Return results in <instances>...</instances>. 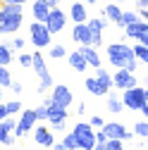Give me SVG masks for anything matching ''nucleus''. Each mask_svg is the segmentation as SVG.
Segmentation results:
<instances>
[{
	"label": "nucleus",
	"instance_id": "f257e3e1",
	"mask_svg": "<svg viewBox=\"0 0 148 150\" xmlns=\"http://www.w3.org/2000/svg\"><path fill=\"white\" fill-rule=\"evenodd\" d=\"M107 60L117 69H127V71H134L139 67V60L134 57L132 45H124V43H110L107 45Z\"/></svg>",
	"mask_w": 148,
	"mask_h": 150
},
{
	"label": "nucleus",
	"instance_id": "f03ea898",
	"mask_svg": "<svg viewBox=\"0 0 148 150\" xmlns=\"http://www.w3.org/2000/svg\"><path fill=\"white\" fill-rule=\"evenodd\" d=\"M120 103H122L124 107H129V110H141L143 117L148 115V93H146L143 86H132V88H127Z\"/></svg>",
	"mask_w": 148,
	"mask_h": 150
},
{
	"label": "nucleus",
	"instance_id": "7ed1b4c3",
	"mask_svg": "<svg viewBox=\"0 0 148 150\" xmlns=\"http://www.w3.org/2000/svg\"><path fill=\"white\" fill-rule=\"evenodd\" d=\"M72 134H74V138H77L79 150H93V145H96V129H91L88 122H79L72 129Z\"/></svg>",
	"mask_w": 148,
	"mask_h": 150
},
{
	"label": "nucleus",
	"instance_id": "20e7f679",
	"mask_svg": "<svg viewBox=\"0 0 148 150\" xmlns=\"http://www.w3.org/2000/svg\"><path fill=\"white\" fill-rule=\"evenodd\" d=\"M29 33H31V43H33L36 48H48V45H53V43H50V41H53V33L46 29V24L33 22V24L29 26Z\"/></svg>",
	"mask_w": 148,
	"mask_h": 150
},
{
	"label": "nucleus",
	"instance_id": "39448f33",
	"mask_svg": "<svg viewBox=\"0 0 148 150\" xmlns=\"http://www.w3.org/2000/svg\"><path fill=\"white\" fill-rule=\"evenodd\" d=\"M43 24H46V29L50 33H60L65 29V24H67V14L60 7H50V12H48V17H46Z\"/></svg>",
	"mask_w": 148,
	"mask_h": 150
},
{
	"label": "nucleus",
	"instance_id": "423d86ee",
	"mask_svg": "<svg viewBox=\"0 0 148 150\" xmlns=\"http://www.w3.org/2000/svg\"><path fill=\"white\" fill-rule=\"evenodd\" d=\"M107 24L105 14H100L98 19H86V26L91 31V48H100L103 45V26Z\"/></svg>",
	"mask_w": 148,
	"mask_h": 150
},
{
	"label": "nucleus",
	"instance_id": "0eeeda50",
	"mask_svg": "<svg viewBox=\"0 0 148 150\" xmlns=\"http://www.w3.org/2000/svg\"><path fill=\"white\" fill-rule=\"evenodd\" d=\"M53 105H58V107H69L74 103V96H72V91L65 86V83H53V96H50Z\"/></svg>",
	"mask_w": 148,
	"mask_h": 150
},
{
	"label": "nucleus",
	"instance_id": "6e6552de",
	"mask_svg": "<svg viewBox=\"0 0 148 150\" xmlns=\"http://www.w3.org/2000/svg\"><path fill=\"white\" fill-rule=\"evenodd\" d=\"M33 126H36V115H33V110H24V112H22V117L17 119L12 134H14L17 138H19V136H26L29 131H33Z\"/></svg>",
	"mask_w": 148,
	"mask_h": 150
},
{
	"label": "nucleus",
	"instance_id": "1a4fd4ad",
	"mask_svg": "<svg viewBox=\"0 0 148 150\" xmlns=\"http://www.w3.org/2000/svg\"><path fill=\"white\" fill-rule=\"evenodd\" d=\"M100 131H103L105 138H112V141H129V138H132V134H129L120 122H105L100 126Z\"/></svg>",
	"mask_w": 148,
	"mask_h": 150
},
{
	"label": "nucleus",
	"instance_id": "9d476101",
	"mask_svg": "<svg viewBox=\"0 0 148 150\" xmlns=\"http://www.w3.org/2000/svg\"><path fill=\"white\" fill-rule=\"evenodd\" d=\"M67 110L65 107H58V105H53L50 103V107H48V119L46 122H50V126L53 129H58V131H62L65 126H67Z\"/></svg>",
	"mask_w": 148,
	"mask_h": 150
},
{
	"label": "nucleus",
	"instance_id": "9b49d317",
	"mask_svg": "<svg viewBox=\"0 0 148 150\" xmlns=\"http://www.w3.org/2000/svg\"><path fill=\"white\" fill-rule=\"evenodd\" d=\"M136 76H134V71H127V69H117V74L112 76V88H120V91H127V88H132L136 86Z\"/></svg>",
	"mask_w": 148,
	"mask_h": 150
},
{
	"label": "nucleus",
	"instance_id": "f8f14e48",
	"mask_svg": "<svg viewBox=\"0 0 148 150\" xmlns=\"http://www.w3.org/2000/svg\"><path fill=\"white\" fill-rule=\"evenodd\" d=\"M124 31H127V36L129 38H136L139 43H143V45H148V24L146 22H134V24H129V26H124Z\"/></svg>",
	"mask_w": 148,
	"mask_h": 150
},
{
	"label": "nucleus",
	"instance_id": "ddd939ff",
	"mask_svg": "<svg viewBox=\"0 0 148 150\" xmlns=\"http://www.w3.org/2000/svg\"><path fill=\"white\" fill-rule=\"evenodd\" d=\"M33 143H38L41 148H53V145H55L53 129H46V126H33Z\"/></svg>",
	"mask_w": 148,
	"mask_h": 150
},
{
	"label": "nucleus",
	"instance_id": "4468645a",
	"mask_svg": "<svg viewBox=\"0 0 148 150\" xmlns=\"http://www.w3.org/2000/svg\"><path fill=\"white\" fill-rule=\"evenodd\" d=\"M19 26H22V12L19 14H7L0 22V33H14Z\"/></svg>",
	"mask_w": 148,
	"mask_h": 150
},
{
	"label": "nucleus",
	"instance_id": "2eb2a0df",
	"mask_svg": "<svg viewBox=\"0 0 148 150\" xmlns=\"http://www.w3.org/2000/svg\"><path fill=\"white\" fill-rule=\"evenodd\" d=\"M72 38L77 41L79 45H91V31H88L86 22L84 24H77V26L72 29Z\"/></svg>",
	"mask_w": 148,
	"mask_h": 150
},
{
	"label": "nucleus",
	"instance_id": "dca6fc26",
	"mask_svg": "<svg viewBox=\"0 0 148 150\" xmlns=\"http://www.w3.org/2000/svg\"><path fill=\"white\" fill-rule=\"evenodd\" d=\"M79 52L84 55V60H86L88 67H93V69L100 67V57H98V50H96V48H91V45H81Z\"/></svg>",
	"mask_w": 148,
	"mask_h": 150
},
{
	"label": "nucleus",
	"instance_id": "f3484780",
	"mask_svg": "<svg viewBox=\"0 0 148 150\" xmlns=\"http://www.w3.org/2000/svg\"><path fill=\"white\" fill-rule=\"evenodd\" d=\"M96 81H98V83H100V88L105 91V96H107L110 91H112V76H110V74H107L103 67H98V69H96Z\"/></svg>",
	"mask_w": 148,
	"mask_h": 150
},
{
	"label": "nucleus",
	"instance_id": "a211bd4d",
	"mask_svg": "<svg viewBox=\"0 0 148 150\" xmlns=\"http://www.w3.org/2000/svg\"><path fill=\"white\" fill-rule=\"evenodd\" d=\"M69 64H72L74 71H86V69H88V64H86V60H84V55H81L79 50L69 52Z\"/></svg>",
	"mask_w": 148,
	"mask_h": 150
},
{
	"label": "nucleus",
	"instance_id": "6ab92c4d",
	"mask_svg": "<svg viewBox=\"0 0 148 150\" xmlns=\"http://www.w3.org/2000/svg\"><path fill=\"white\" fill-rule=\"evenodd\" d=\"M31 69H36V74L43 79V76H48V69H46V60H43V55L41 52H36V55H31Z\"/></svg>",
	"mask_w": 148,
	"mask_h": 150
},
{
	"label": "nucleus",
	"instance_id": "aec40b11",
	"mask_svg": "<svg viewBox=\"0 0 148 150\" xmlns=\"http://www.w3.org/2000/svg\"><path fill=\"white\" fill-rule=\"evenodd\" d=\"M69 17L74 19V24H84V22H86V7H84L81 3H74L72 10H69Z\"/></svg>",
	"mask_w": 148,
	"mask_h": 150
},
{
	"label": "nucleus",
	"instance_id": "412c9836",
	"mask_svg": "<svg viewBox=\"0 0 148 150\" xmlns=\"http://www.w3.org/2000/svg\"><path fill=\"white\" fill-rule=\"evenodd\" d=\"M120 17H122V7H120V5H115V3L105 5V19H107V22L120 24Z\"/></svg>",
	"mask_w": 148,
	"mask_h": 150
},
{
	"label": "nucleus",
	"instance_id": "4be33fe9",
	"mask_svg": "<svg viewBox=\"0 0 148 150\" xmlns=\"http://www.w3.org/2000/svg\"><path fill=\"white\" fill-rule=\"evenodd\" d=\"M31 12H33V17H36V22H46V17H48V12H50V7H46L41 0H36L33 3V7H31Z\"/></svg>",
	"mask_w": 148,
	"mask_h": 150
},
{
	"label": "nucleus",
	"instance_id": "5701e85b",
	"mask_svg": "<svg viewBox=\"0 0 148 150\" xmlns=\"http://www.w3.org/2000/svg\"><path fill=\"white\" fill-rule=\"evenodd\" d=\"M12 62V48L7 43H0V67H7Z\"/></svg>",
	"mask_w": 148,
	"mask_h": 150
},
{
	"label": "nucleus",
	"instance_id": "b1692460",
	"mask_svg": "<svg viewBox=\"0 0 148 150\" xmlns=\"http://www.w3.org/2000/svg\"><path fill=\"white\" fill-rule=\"evenodd\" d=\"M132 52H134V57H136V60H141V64H146V62H148V48H146L143 43L134 45V48H132Z\"/></svg>",
	"mask_w": 148,
	"mask_h": 150
},
{
	"label": "nucleus",
	"instance_id": "393cba45",
	"mask_svg": "<svg viewBox=\"0 0 148 150\" xmlns=\"http://www.w3.org/2000/svg\"><path fill=\"white\" fill-rule=\"evenodd\" d=\"M50 103H53V100L48 98V100H46L41 107H36V110H33V115H36V122H46V119H48V107H50Z\"/></svg>",
	"mask_w": 148,
	"mask_h": 150
},
{
	"label": "nucleus",
	"instance_id": "a878e982",
	"mask_svg": "<svg viewBox=\"0 0 148 150\" xmlns=\"http://www.w3.org/2000/svg\"><path fill=\"white\" fill-rule=\"evenodd\" d=\"M86 91H88V93H93V96H105V91L100 88V83L96 81V76L86 79Z\"/></svg>",
	"mask_w": 148,
	"mask_h": 150
},
{
	"label": "nucleus",
	"instance_id": "bb28decb",
	"mask_svg": "<svg viewBox=\"0 0 148 150\" xmlns=\"http://www.w3.org/2000/svg\"><path fill=\"white\" fill-rule=\"evenodd\" d=\"M134 22H139V14L136 12H122L117 26H129V24H134Z\"/></svg>",
	"mask_w": 148,
	"mask_h": 150
},
{
	"label": "nucleus",
	"instance_id": "cd10ccee",
	"mask_svg": "<svg viewBox=\"0 0 148 150\" xmlns=\"http://www.w3.org/2000/svg\"><path fill=\"white\" fill-rule=\"evenodd\" d=\"M0 143H3V145H12L14 143V136L3 126V119H0Z\"/></svg>",
	"mask_w": 148,
	"mask_h": 150
},
{
	"label": "nucleus",
	"instance_id": "c85d7f7f",
	"mask_svg": "<svg viewBox=\"0 0 148 150\" xmlns=\"http://www.w3.org/2000/svg\"><path fill=\"white\" fill-rule=\"evenodd\" d=\"M10 83H12V76H10V69L7 67H0V88H10Z\"/></svg>",
	"mask_w": 148,
	"mask_h": 150
},
{
	"label": "nucleus",
	"instance_id": "c756f323",
	"mask_svg": "<svg viewBox=\"0 0 148 150\" xmlns=\"http://www.w3.org/2000/svg\"><path fill=\"white\" fill-rule=\"evenodd\" d=\"M107 110H110V112H115V115H117V112H122V103H120V98L110 96V98H107Z\"/></svg>",
	"mask_w": 148,
	"mask_h": 150
},
{
	"label": "nucleus",
	"instance_id": "7c9ffc66",
	"mask_svg": "<svg viewBox=\"0 0 148 150\" xmlns=\"http://www.w3.org/2000/svg\"><path fill=\"white\" fill-rule=\"evenodd\" d=\"M3 105H5V112H7V117L17 115V112L22 110V103H17V100H12V103H3Z\"/></svg>",
	"mask_w": 148,
	"mask_h": 150
},
{
	"label": "nucleus",
	"instance_id": "2f4dec72",
	"mask_svg": "<svg viewBox=\"0 0 148 150\" xmlns=\"http://www.w3.org/2000/svg\"><path fill=\"white\" fill-rule=\"evenodd\" d=\"M134 134L141 136V138H146V136H148V124H146V122H136V124H134Z\"/></svg>",
	"mask_w": 148,
	"mask_h": 150
},
{
	"label": "nucleus",
	"instance_id": "473e14b6",
	"mask_svg": "<svg viewBox=\"0 0 148 150\" xmlns=\"http://www.w3.org/2000/svg\"><path fill=\"white\" fill-rule=\"evenodd\" d=\"M62 145H65L67 150H79V145H77V138H74V134H67V136H65V141H62Z\"/></svg>",
	"mask_w": 148,
	"mask_h": 150
},
{
	"label": "nucleus",
	"instance_id": "72a5a7b5",
	"mask_svg": "<svg viewBox=\"0 0 148 150\" xmlns=\"http://www.w3.org/2000/svg\"><path fill=\"white\" fill-rule=\"evenodd\" d=\"M65 52H67L65 45H53V48H50V57H53V60H60V57H65Z\"/></svg>",
	"mask_w": 148,
	"mask_h": 150
},
{
	"label": "nucleus",
	"instance_id": "f704fd0d",
	"mask_svg": "<svg viewBox=\"0 0 148 150\" xmlns=\"http://www.w3.org/2000/svg\"><path fill=\"white\" fill-rule=\"evenodd\" d=\"M48 88H53V76L48 74V76H43L41 79V86H38V93H46Z\"/></svg>",
	"mask_w": 148,
	"mask_h": 150
},
{
	"label": "nucleus",
	"instance_id": "c9c22d12",
	"mask_svg": "<svg viewBox=\"0 0 148 150\" xmlns=\"http://www.w3.org/2000/svg\"><path fill=\"white\" fill-rule=\"evenodd\" d=\"M105 150H122V141H112V138H107V141H105Z\"/></svg>",
	"mask_w": 148,
	"mask_h": 150
},
{
	"label": "nucleus",
	"instance_id": "e433bc0d",
	"mask_svg": "<svg viewBox=\"0 0 148 150\" xmlns=\"http://www.w3.org/2000/svg\"><path fill=\"white\" fill-rule=\"evenodd\" d=\"M19 64H22L24 69L31 67V55H29V52H22V55H19Z\"/></svg>",
	"mask_w": 148,
	"mask_h": 150
},
{
	"label": "nucleus",
	"instance_id": "4c0bfd02",
	"mask_svg": "<svg viewBox=\"0 0 148 150\" xmlns=\"http://www.w3.org/2000/svg\"><path fill=\"white\" fill-rule=\"evenodd\" d=\"M88 124H91V129H100V126H103L105 122H103V117H93V119H91Z\"/></svg>",
	"mask_w": 148,
	"mask_h": 150
},
{
	"label": "nucleus",
	"instance_id": "58836bf2",
	"mask_svg": "<svg viewBox=\"0 0 148 150\" xmlns=\"http://www.w3.org/2000/svg\"><path fill=\"white\" fill-rule=\"evenodd\" d=\"M24 45H26V43H24V38H14V43H12L10 48H17V50H24Z\"/></svg>",
	"mask_w": 148,
	"mask_h": 150
},
{
	"label": "nucleus",
	"instance_id": "ea45409f",
	"mask_svg": "<svg viewBox=\"0 0 148 150\" xmlns=\"http://www.w3.org/2000/svg\"><path fill=\"white\" fill-rule=\"evenodd\" d=\"M10 88H12L14 93H22V91H24V86H22V83H17V81H12V83H10Z\"/></svg>",
	"mask_w": 148,
	"mask_h": 150
},
{
	"label": "nucleus",
	"instance_id": "a19ab883",
	"mask_svg": "<svg viewBox=\"0 0 148 150\" xmlns=\"http://www.w3.org/2000/svg\"><path fill=\"white\" fill-rule=\"evenodd\" d=\"M41 3H43L46 7H58V3H60V0H41Z\"/></svg>",
	"mask_w": 148,
	"mask_h": 150
},
{
	"label": "nucleus",
	"instance_id": "79ce46f5",
	"mask_svg": "<svg viewBox=\"0 0 148 150\" xmlns=\"http://www.w3.org/2000/svg\"><path fill=\"white\" fill-rule=\"evenodd\" d=\"M146 5H148V0H139V3H136V7H139V12H141V10H146Z\"/></svg>",
	"mask_w": 148,
	"mask_h": 150
},
{
	"label": "nucleus",
	"instance_id": "37998d69",
	"mask_svg": "<svg viewBox=\"0 0 148 150\" xmlns=\"http://www.w3.org/2000/svg\"><path fill=\"white\" fill-rule=\"evenodd\" d=\"M5 3H10V5H24L26 0H5Z\"/></svg>",
	"mask_w": 148,
	"mask_h": 150
},
{
	"label": "nucleus",
	"instance_id": "c03bdc74",
	"mask_svg": "<svg viewBox=\"0 0 148 150\" xmlns=\"http://www.w3.org/2000/svg\"><path fill=\"white\" fill-rule=\"evenodd\" d=\"M5 117H7V112H5V105L0 103V119H5Z\"/></svg>",
	"mask_w": 148,
	"mask_h": 150
},
{
	"label": "nucleus",
	"instance_id": "a18cd8bd",
	"mask_svg": "<svg viewBox=\"0 0 148 150\" xmlns=\"http://www.w3.org/2000/svg\"><path fill=\"white\" fill-rule=\"evenodd\" d=\"M53 150H67V148H65L62 143H55V145H53Z\"/></svg>",
	"mask_w": 148,
	"mask_h": 150
},
{
	"label": "nucleus",
	"instance_id": "49530a36",
	"mask_svg": "<svg viewBox=\"0 0 148 150\" xmlns=\"http://www.w3.org/2000/svg\"><path fill=\"white\" fill-rule=\"evenodd\" d=\"M93 150H105V143H96V145H93Z\"/></svg>",
	"mask_w": 148,
	"mask_h": 150
},
{
	"label": "nucleus",
	"instance_id": "de8ad7c7",
	"mask_svg": "<svg viewBox=\"0 0 148 150\" xmlns=\"http://www.w3.org/2000/svg\"><path fill=\"white\" fill-rule=\"evenodd\" d=\"M0 103H3V91H0Z\"/></svg>",
	"mask_w": 148,
	"mask_h": 150
},
{
	"label": "nucleus",
	"instance_id": "09e8293b",
	"mask_svg": "<svg viewBox=\"0 0 148 150\" xmlns=\"http://www.w3.org/2000/svg\"><path fill=\"white\" fill-rule=\"evenodd\" d=\"M88 3H98V0H88Z\"/></svg>",
	"mask_w": 148,
	"mask_h": 150
}]
</instances>
